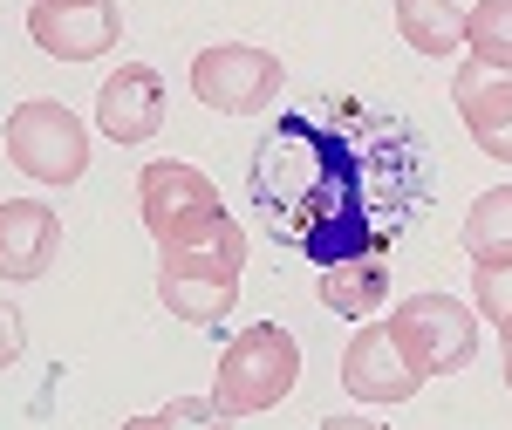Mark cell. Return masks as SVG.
<instances>
[{"instance_id":"1","label":"cell","mask_w":512,"mask_h":430,"mask_svg":"<svg viewBox=\"0 0 512 430\" xmlns=\"http://www.w3.org/2000/svg\"><path fill=\"white\" fill-rule=\"evenodd\" d=\"M137 219L158 246H226V239H246L239 219L226 212L219 185L185 164V157H158L137 171Z\"/></svg>"},{"instance_id":"2","label":"cell","mask_w":512,"mask_h":430,"mask_svg":"<svg viewBox=\"0 0 512 430\" xmlns=\"http://www.w3.org/2000/svg\"><path fill=\"white\" fill-rule=\"evenodd\" d=\"M246 274V239L226 246H158V301L185 328H219L239 301Z\"/></svg>"},{"instance_id":"3","label":"cell","mask_w":512,"mask_h":430,"mask_svg":"<svg viewBox=\"0 0 512 430\" xmlns=\"http://www.w3.org/2000/svg\"><path fill=\"white\" fill-rule=\"evenodd\" d=\"M294 383H301V342H294V328L260 321V328H239V342H226V355H219V390L212 396L233 417H260V410L287 403Z\"/></svg>"},{"instance_id":"4","label":"cell","mask_w":512,"mask_h":430,"mask_svg":"<svg viewBox=\"0 0 512 430\" xmlns=\"http://www.w3.org/2000/svg\"><path fill=\"white\" fill-rule=\"evenodd\" d=\"M390 335L403 362L431 383V376H458L465 362L478 355V308H465L458 294H410L403 308L390 314Z\"/></svg>"},{"instance_id":"5","label":"cell","mask_w":512,"mask_h":430,"mask_svg":"<svg viewBox=\"0 0 512 430\" xmlns=\"http://www.w3.org/2000/svg\"><path fill=\"white\" fill-rule=\"evenodd\" d=\"M7 157L35 178V185H82L89 171V130L69 103L55 96H35L7 117Z\"/></svg>"},{"instance_id":"6","label":"cell","mask_w":512,"mask_h":430,"mask_svg":"<svg viewBox=\"0 0 512 430\" xmlns=\"http://www.w3.org/2000/svg\"><path fill=\"white\" fill-rule=\"evenodd\" d=\"M280 55L267 48H253V41H212L205 55H192V96L205 110H219V117H253V110H267L280 96Z\"/></svg>"},{"instance_id":"7","label":"cell","mask_w":512,"mask_h":430,"mask_svg":"<svg viewBox=\"0 0 512 430\" xmlns=\"http://www.w3.org/2000/svg\"><path fill=\"white\" fill-rule=\"evenodd\" d=\"M28 41L55 62H96L123 41L117 0H35L28 7Z\"/></svg>"},{"instance_id":"8","label":"cell","mask_w":512,"mask_h":430,"mask_svg":"<svg viewBox=\"0 0 512 430\" xmlns=\"http://www.w3.org/2000/svg\"><path fill=\"white\" fill-rule=\"evenodd\" d=\"M96 130L110 137V144H151L164 130V76L151 62H123L110 69V82L96 89Z\"/></svg>"},{"instance_id":"9","label":"cell","mask_w":512,"mask_h":430,"mask_svg":"<svg viewBox=\"0 0 512 430\" xmlns=\"http://www.w3.org/2000/svg\"><path fill=\"white\" fill-rule=\"evenodd\" d=\"M451 103L472 130V144L492 164H512V69H492V62H458V82H451Z\"/></svg>"},{"instance_id":"10","label":"cell","mask_w":512,"mask_h":430,"mask_svg":"<svg viewBox=\"0 0 512 430\" xmlns=\"http://www.w3.org/2000/svg\"><path fill=\"white\" fill-rule=\"evenodd\" d=\"M342 383H349V396H362V403H410V396L424 390V376L396 349L390 321L362 328L349 349H342Z\"/></svg>"},{"instance_id":"11","label":"cell","mask_w":512,"mask_h":430,"mask_svg":"<svg viewBox=\"0 0 512 430\" xmlns=\"http://www.w3.org/2000/svg\"><path fill=\"white\" fill-rule=\"evenodd\" d=\"M55 253H62V219L41 198H7L0 205V280L28 287L55 267Z\"/></svg>"},{"instance_id":"12","label":"cell","mask_w":512,"mask_h":430,"mask_svg":"<svg viewBox=\"0 0 512 430\" xmlns=\"http://www.w3.org/2000/svg\"><path fill=\"white\" fill-rule=\"evenodd\" d=\"M383 301H390V267L383 260H342V267L321 274V308L328 314L362 321V314H376Z\"/></svg>"},{"instance_id":"13","label":"cell","mask_w":512,"mask_h":430,"mask_svg":"<svg viewBox=\"0 0 512 430\" xmlns=\"http://www.w3.org/2000/svg\"><path fill=\"white\" fill-rule=\"evenodd\" d=\"M396 28L417 55H458L465 48V7L458 0H396Z\"/></svg>"},{"instance_id":"14","label":"cell","mask_w":512,"mask_h":430,"mask_svg":"<svg viewBox=\"0 0 512 430\" xmlns=\"http://www.w3.org/2000/svg\"><path fill=\"white\" fill-rule=\"evenodd\" d=\"M465 253H472V267H506L512 260V185H492V192L472 198V212H465Z\"/></svg>"},{"instance_id":"15","label":"cell","mask_w":512,"mask_h":430,"mask_svg":"<svg viewBox=\"0 0 512 430\" xmlns=\"http://www.w3.org/2000/svg\"><path fill=\"white\" fill-rule=\"evenodd\" d=\"M465 55L472 62H492V69H512V0H478V7H465Z\"/></svg>"},{"instance_id":"16","label":"cell","mask_w":512,"mask_h":430,"mask_svg":"<svg viewBox=\"0 0 512 430\" xmlns=\"http://www.w3.org/2000/svg\"><path fill=\"white\" fill-rule=\"evenodd\" d=\"M158 417H164V430H233V410L219 396H171Z\"/></svg>"},{"instance_id":"17","label":"cell","mask_w":512,"mask_h":430,"mask_svg":"<svg viewBox=\"0 0 512 430\" xmlns=\"http://www.w3.org/2000/svg\"><path fill=\"white\" fill-rule=\"evenodd\" d=\"M472 308L485 314L492 328L512 314V260L506 267H472Z\"/></svg>"},{"instance_id":"18","label":"cell","mask_w":512,"mask_h":430,"mask_svg":"<svg viewBox=\"0 0 512 430\" xmlns=\"http://www.w3.org/2000/svg\"><path fill=\"white\" fill-rule=\"evenodd\" d=\"M21 349H28V321L0 301V369H7V362H21Z\"/></svg>"},{"instance_id":"19","label":"cell","mask_w":512,"mask_h":430,"mask_svg":"<svg viewBox=\"0 0 512 430\" xmlns=\"http://www.w3.org/2000/svg\"><path fill=\"white\" fill-rule=\"evenodd\" d=\"M321 430H383V424H369V417H321Z\"/></svg>"},{"instance_id":"20","label":"cell","mask_w":512,"mask_h":430,"mask_svg":"<svg viewBox=\"0 0 512 430\" xmlns=\"http://www.w3.org/2000/svg\"><path fill=\"white\" fill-rule=\"evenodd\" d=\"M499 342H506V390H512V314L499 321Z\"/></svg>"},{"instance_id":"21","label":"cell","mask_w":512,"mask_h":430,"mask_svg":"<svg viewBox=\"0 0 512 430\" xmlns=\"http://www.w3.org/2000/svg\"><path fill=\"white\" fill-rule=\"evenodd\" d=\"M117 430H164V417H130V424H117Z\"/></svg>"}]
</instances>
